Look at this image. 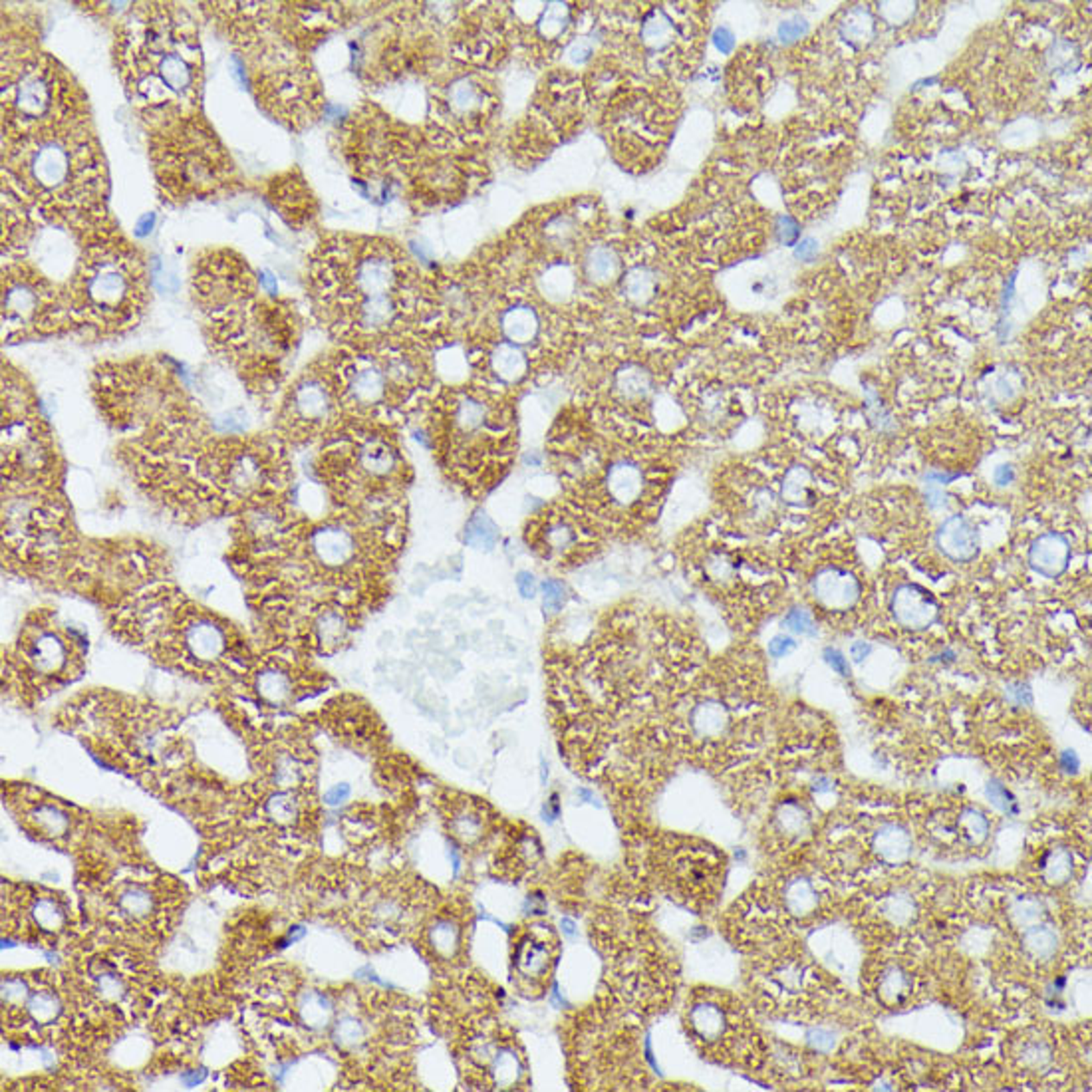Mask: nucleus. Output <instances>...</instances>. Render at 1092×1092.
Segmentation results:
<instances>
[{
	"label": "nucleus",
	"mask_w": 1092,
	"mask_h": 1092,
	"mask_svg": "<svg viewBox=\"0 0 1092 1092\" xmlns=\"http://www.w3.org/2000/svg\"><path fill=\"white\" fill-rule=\"evenodd\" d=\"M124 88L150 131L197 118L203 56L193 20L171 4H133L116 29Z\"/></svg>",
	"instance_id": "nucleus-1"
},
{
	"label": "nucleus",
	"mask_w": 1092,
	"mask_h": 1092,
	"mask_svg": "<svg viewBox=\"0 0 1092 1092\" xmlns=\"http://www.w3.org/2000/svg\"><path fill=\"white\" fill-rule=\"evenodd\" d=\"M105 185L88 113L4 139V193L44 219L76 229L102 223Z\"/></svg>",
	"instance_id": "nucleus-2"
},
{
	"label": "nucleus",
	"mask_w": 1092,
	"mask_h": 1092,
	"mask_svg": "<svg viewBox=\"0 0 1092 1092\" xmlns=\"http://www.w3.org/2000/svg\"><path fill=\"white\" fill-rule=\"evenodd\" d=\"M306 278L314 312L336 332L390 330L412 292L406 260L384 240H326L314 252Z\"/></svg>",
	"instance_id": "nucleus-3"
},
{
	"label": "nucleus",
	"mask_w": 1092,
	"mask_h": 1092,
	"mask_svg": "<svg viewBox=\"0 0 1092 1092\" xmlns=\"http://www.w3.org/2000/svg\"><path fill=\"white\" fill-rule=\"evenodd\" d=\"M64 288L72 328L96 336L130 330L150 303V277L142 252L104 223L86 233Z\"/></svg>",
	"instance_id": "nucleus-4"
},
{
	"label": "nucleus",
	"mask_w": 1092,
	"mask_h": 1092,
	"mask_svg": "<svg viewBox=\"0 0 1092 1092\" xmlns=\"http://www.w3.org/2000/svg\"><path fill=\"white\" fill-rule=\"evenodd\" d=\"M93 395L105 421L130 447L163 449L201 430L185 387L163 361L137 358L99 366Z\"/></svg>",
	"instance_id": "nucleus-5"
},
{
	"label": "nucleus",
	"mask_w": 1092,
	"mask_h": 1092,
	"mask_svg": "<svg viewBox=\"0 0 1092 1092\" xmlns=\"http://www.w3.org/2000/svg\"><path fill=\"white\" fill-rule=\"evenodd\" d=\"M231 35L259 104L286 125H303L316 110V84L298 50L283 4H227Z\"/></svg>",
	"instance_id": "nucleus-6"
},
{
	"label": "nucleus",
	"mask_w": 1092,
	"mask_h": 1092,
	"mask_svg": "<svg viewBox=\"0 0 1092 1092\" xmlns=\"http://www.w3.org/2000/svg\"><path fill=\"white\" fill-rule=\"evenodd\" d=\"M116 626L169 660L217 669L240 648L237 628L209 608L165 584L145 586L116 608Z\"/></svg>",
	"instance_id": "nucleus-7"
},
{
	"label": "nucleus",
	"mask_w": 1092,
	"mask_h": 1092,
	"mask_svg": "<svg viewBox=\"0 0 1092 1092\" xmlns=\"http://www.w3.org/2000/svg\"><path fill=\"white\" fill-rule=\"evenodd\" d=\"M207 324L215 350L252 392L271 393L283 384L300 336L292 303L259 292Z\"/></svg>",
	"instance_id": "nucleus-8"
},
{
	"label": "nucleus",
	"mask_w": 1092,
	"mask_h": 1092,
	"mask_svg": "<svg viewBox=\"0 0 1092 1092\" xmlns=\"http://www.w3.org/2000/svg\"><path fill=\"white\" fill-rule=\"evenodd\" d=\"M3 131L20 137L86 113V99L54 58L24 46L4 56Z\"/></svg>",
	"instance_id": "nucleus-9"
},
{
	"label": "nucleus",
	"mask_w": 1092,
	"mask_h": 1092,
	"mask_svg": "<svg viewBox=\"0 0 1092 1092\" xmlns=\"http://www.w3.org/2000/svg\"><path fill=\"white\" fill-rule=\"evenodd\" d=\"M151 162L167 197L203 199L233 177V163L199 118L151 133Z\"/></svg>",
	"instance_id": "nucleus-10"
},
{
	"label": "nucleus",
	"mask_w": 1092,
	"mask_h": 1092,
	"mask_svg": "<svg viewBox=\"0 0 1092 1092\" xmlns=\"http://www.w3.org/2000/svg\"><path fill=\"white\" fill-rule=\"evenodd\" d=\"M3 481L6 487H54L56 449L32 392L4 370Z\"/></svg>",
	"instance_id": "nucleus-11"
},
{
	"label": "nucleus",
	"mask_w": 1092,
	"mask_h": 1092,
	"mask_svg": "<svg viewBox=\"0 0 1092 1092\" xmlns=\"http://www.w3.org/2000/svg\"><path fill=\"white\" fill-rule=\"evenodd\" d=\"M3 330L4 340L44 338L72 330L66 288L30 259H4Z\"/></svg>",
	"instance_id": "nucleus-12"
},
{
	"label": "nucleus",
	"mask_w": 1092,
	"mask_h": 1092,
	"mask_svg": "<svg viewBox=\"0 0 1092 1092\" xmlns=\"http://www.w3.org/2000/svg\"><path fill=\"white\" fill-rule=\"evenodd\" d=\"M338 410L340 395L332 372L310 366L286 387L274 418V435L284 445L310 444L332 425Z\"/></svg>",
	"instance_id": "nucleus-13"
},
{
	"label": "nucleus",
	"mask_w": 1092,
	"mask_h": 1092,
	"mask_svg": "<svg viewBox=\"0 0 1092 1092\" xmlns=\"http://www.w3.org/2000/svg\"><path fill=\"white\" fill-rule=\"evenodd\" d=\"M86 649L84 634L52 612H36L20 632L18 660L32 678L68 681Z\"/></svg>",
	"instance_id": "nucleus-14"
},
{
	"label": "nucleus",
	"mask_w": 1092,
	"mask_h": 1092,
	"mask_svg": "<svg viewBox=\"0 0 1092 1092\" xmlns=\"http://www.w3.org/2000/svg\"><path fill=\"white\" fill-rule=\"evenodd\" d=\"M191 292L199 312L211 320L259 294L260 283L240 254L213 249L193 260Z\"/></svg>",
	"instance_id": "nucleus-15"
},
{
	"label": "nucleus",
	"mask_w": 1092,
	"mask_h": 1092,
	"mask_svg": "<svg viewBox=\"0 0 1092 1092\" xmlns=\"http://www.w3.org/2000/svg\"><path fill=\"white\" fill-rule=\"evenodd\" d=\"M340 404L356 410H378L386 406L393 392L410 387L418 380V367L410 356L392 354L386 360L358 356L332 372Z\"/></svg>",
	"instance_id": "nucleus-16"
},
{
	"label": "nucleus",
	"mask_w": 1092,
	"mask_h": 1092,
	"mask_svg": "<svg viewBox=\"0 0 1092 1092\" xmlns=\"http://www.w3.org/2000/svg\"><path fill=\"white\" fill-rule=\"evenodd\" d=\"M465 1057L467 1069L483 1075V1089H519L527 1078V1061L517 1041L497 1029L483 1027L469 1038Z\"/></svg>",
	"instance_id": "nucleus-17"
},
{
	"label": "nucleus",
	"mask_w": 1092,
	"mask_h": 1092,
	"mask_svg": "<svg viewBox=\"0 0 1092 1092\" xmlns=\"http://www.w3.org/2000/svg\"><path fill=\"white\" fill-rule=\"evenodd\" d=\"M559 957V940L546 923H531L517 931L511 949L513 983L527 997L548 987Z\"/></svg>",
	"instance_id": "nucleus-18"
},
{
	"label": "nucleus",
	"mask_w": 1092,
	"mask_h": 1092,
	"mask_svg": "<svg viewBox=\"0 0 1092 1092\" xmlns=\"http://www.w3.org/2000/svg\"><path fill=\"white\" fill-rule=\"evenodd\" d=\"M717 870H719V860L715 859L713 850L703 846H678L674 853L669 884L683 896H687V886L692 892L698 888H706L709 892Z\"/></svg>",
	"instance_id": "nucleus-19"
},
{
	"label": "nucleus",
	"mask_w": 1092,
	"mask_h": 1092,
	"mask_svg": "<svg viewBox=\"0 0 1092 1092\" xmlns=\"http://www.w3.org/2000/svg\"><path fill=\"white\" fill-rule=\"evenodd\" d=\"M890 610H892L894 620L902 628L920 632L934 626L940 618V604L934 598V594L920 584H900L890 600Z\"/></svg>",
	"instance_id": "nucleus-20"
},
{
	"label": "nucleus",
	"mask_w": 1092,
	"mask_h": 1092,
	"mask_svg": "<svg viewBox=\"0 0 1092 1092\" xmlns=\"http://www.w3.org/2000/svg\"><path fill=\"white\" fill-rule=\"evenodd\" d=\"M814 600L830 612H846L859 604L862 586L853 572L839 566L821 568L810 580Z\"/></svg>",
	"instance_id": "nucleus-21"
},
{
	"label": "nucleus",
	"mask_w": 1092,
	"mask_h": 1092,
	"mask_svg": "<svg viewBox=\"0 0 1092 1092\" xmlns=\"http://www.w3.org/2000/svg\"><path fill=\"white\" fill-rule=\"evenodd\" d=\"M936 546L951 562L963 565L980 554V533L966 514H951L936 531Z\"/></svg>",
	"instance_id": "nucleus-22"
},
{
	"label": "nucleus",
	"mask_w": 1092,
	"mask_h": 1092,
	"mask_svg": "<svg viewBox=\"0 0 1092 1092\" xmlns=\"http://www.w3.org/2000/svg\"><path fill=\"white\" fill-rule=\"evenodd\" d=\"M493 819L487 813L483 802L473 799H461L451 807L447 816L449 834L465 848H475L487 839Z\"/></svg>",
	"instance_id": "nucleus-23"
},
{
	"label": "nucleus",
	"mask_w": 1092,
	"mask_h": 1092,
	"mask_svg": "<svg viewBox=\"0 0 1092 1092\" xmlns=\"http://www.w3.org/2000/svg\"><path fill=\"white\" fill-rule=\"evenodd\" d=\"M1070 542L1069 539L1064 537L1061 533H1043L1031 542L1029 546V566L1033 568L1037 574L1044 576V578L1055 580L1058 576H1063L1067 572L1069 562H1070Z\"/></svg>",
	"instance_id": "nucleus-24"
},
{
	"label": "nucleus",
	"mask_w": 1092,
	"mask_h": 1092,
	"mask_svg": "<svg viewBox=\"0 0 1092 1092\" xmlns=\"http://www.w3.org/2000/svg\"><path fill=\"white\" fill-rule=\"evenodd\" d=\"M425 943L441 961H451L461 954L465 943V926L457 916H437L425 931Z\"/></svg>",
	"instance_id": "nucleus-25"
},
{
	"label": "nucleus",
	"mask_w": 1092,
	"mask_h": 1092,
	"mask_svg": "<svg viewBox=\"0 0 1092 1092\" xmlns=\"http://www.w3.org/2000/svg\"><path fill=\"white\" fill-rule=\"evenodd\" d=\"M254 689L266 706H286L292 701L294 683L291 674L280 666H266L254 678Z\"/></svg>",
	"instance_id": "nucleus-26"
},
{
	"label": "nucleus",
	"mask_w": 1092,
	"mask_h": 1092,
	"mask_svg": "<svg viewBox=\"0 0 1092 1092\" xmlns=\"http://www.w3.org/2000/svg\"><path fill=\"white\" fill-rule=\"evenodd\" d=\"M606 487L610 497L616 502H620V505H632L642 495L644 477H642L640 469L632 463H616L610 467Z\"/></svg>",
	"instance_id": "nucleus-27"
},
{
	"label": "nucleus",
	"mask_w": 1092,
	"mask_h": 1092,
	"mask_svg": "<svg viewBox=\"0 0 1092 1092\" xmlns=\"http://www.w3.org/2000/svg\"><path fill=\"white\" fill-rule=\"evenodd\" d=\"M367 917H370V928L390 931L399 929L401 926H406L407 920L406 904L399 902L395 896H380L372 902Z\"/></svg>",
	"instance_id": "nucleus-28"
},
{
	"label": "nucleus",
	"mask_w": 1092,
	"mask_h": 1092,
	"mask_svg": "<svg viewBox=\"0 0 1092 1092\" xmlns=\"http://www.w3.org/2000/svg\"><path fill=\"white\" fill-rule=\"evenodd\" d=\"M782 501L793 507H807L813 502V477L805 467H793L782 479Z\"/></svg>",
	"instance_id": "nucleus-29"
},
{
	"label": "nucleus",
	"mask_w": 1092,
	"mask_h": 1092,
	"mask_svg": "<svg viewBox=\"0 0 1092 1092\" xmlns=\"http://www.w3.org/2000/svg\"><path fill=\"white\" fill-rule=\"evenodd\" d=\"M465 542L479 551H491L499 542V528L487 513H475L465 527Z\"/></svg>",
	"instance_id": "nucleus-30"
},
{
	"label": "nucleus",
	"mask_w": 1092,
	"mask_h": 1092,
	"mask_svg": "<svg viewBox=\"0 0 1092 1092\" xmlns=\"http://www.w3.org/2000/svg\"><path fill=\"white\" fill-rule=\"evenodd\" d=\"M493 367L499 374V378L514 381L527 372V358L522 356L519 348L511 344H501L493 354Z\"/></svg>",
	"instance_id": "nucleus-31"
},
{
	"label": "nucleus",
	"mask_w": 1092,
	"mask_h": 1092,
	"mask_svg": "<svg viewBox=\"0 0 1092 1092\" xmlns=\"http://www.w3.org/2000/svg\"><path fill=\"white\" fill-rule=\"evenodd\" d=\"M693 729L703 737L721 733L727 725V713L719 703H701L692 715Z\"/></svg>",
	"instance_id": "nucleus-32"
},
{
	"label": "nucleus",
	"mask_w": 1092,
	"mask_h": 1092,
	"mask_svg": "<svg viewBox=\"0 0 1092 1092\" xmlns=\"http://www.w3.org/2000/svg\"><path fill=\"white\" fill-rule=\"evenodd\" d=\"M32 822L46 836H62L70 827V819L64 810L52 805H40L32 813Z\"/></svg>",
	"instance_id": "nucleus-33"
},
{
	"label": "nucleus",
	"mask_w": 1092,
	"mask_h": 1092,
	"mask_svg": "<svg viewBox=\"0 0 1092 1092\" xmlns=\"http://www.w3.org/2000/svg\"><path fill=\"white\" fill-rule=\"evenodd\" d=\"M298 1009H300V1017H303V1021L314 1029L324 1027V1025L330 1021V1015H332L330 1001L326 999V995L318 993V991H310V993H306L303 997V1001H300Z\"/></svg>",
	"instance_id": "nucleus-34"
},
{
	"label": "nucleus",
	"mask_w": 1092,
	"mask_h": 1092,
	"mask_svg": "<svg viewBox=\"0 0 1092 1092\" xmlns=\"http://www.w3.org/2000/svg\"><path fill=\"white\" fill-rule=\"evenodd\" d=\"M483 419H485V407L477 399L465 398V399H459L457 406H455L453 424L459 431H463V433L477 431L479 427L483 425Z\"/></svg>",
	"instance_id": "nucleus-35"
},
{
	"label": "nucleus",
	"mask_w": 1092,
	"mask_h": 1092,
	"mask_svg": "<svg viewBox=\"0 0 1092 1092\" xmlns=\"http://www.w3.org/2000/svg\"><path fill=\"white\" fill-rule=\"evenodd\" d=\"M26 1011H29L32 1021L46 1025V1023H52L58 1017L60 1001L52 991H36L35 995L29 997Z\"/></svg>",
	"instance_id": "nucleus-36"
},
{
	"label": "nucleus",
	"mask_w": 1092,
	"mask_h": 1092,
	"mask_svg": "<svg viewBox=\"0 0 1092 1092\" xmlns=\"http://www.w3.org/2000/svg\"><path fill=\"white\" fill-rule=\"evenodd\" d=\"M32 916L40 928L46 931H58L66 923L64 908L52 897H40L32 908Z\"/></svg>",
	"instance_id": "nucleus-37"
},
{
	"label": "nucleus",
	"mask_w": 1092,
	"mask_h": 1092,
	"mask_svg": "<svg viewBox=\"0 0 1092 1092\" xmlns=\"http://www.w3.org/2000/svg\"><path fill=\"white\" fill-rule=\"evenodd\" d=\"M502 326L513 342H528L537 332V318L531 310H513Z\"/></svg>",
	"instance_id": "nucleus-38"
},
{
	"label": "nucleus",
	"mask_w": 1092,
	"mask_h": 1092,
	"mask_svg": "<svg viewBox=\"0 0 1092 1092\" xmlns=\"http://www.w3.org/2000/svg\"><path fill=\"white\" fill-rule=\"evenodd\" d=\"M616 386H618V390L629 399L644 398L649 390V378L646 372L640 370V367H626L624 372L618 374Z\"/></svg>",
	"instance_id": "nucleus-39"
},
{
	"label": "nucleus",
	"mask_w": 1092,
	"mask_h": 1092,
	"mask_svg": "<svg viewBox=\"0 0 1092 1092\" xmlns=\"http://www.w3.org/2000/svg\"><path fill=\"white\" fill-rule=\"evenodd\" d=\"M266 813L278 824H291L298 816V802L291 793H278L266 802Z\"/></svg>",
	"instance_id": "nucleus-40"
},
{
	"label": "nucleus",
	"mask_w": 1092,
	"mask_h": 1092,
	"mask_svg": "<svg viewBox=\"0 0 1092 1092\" xmlns=\"http://www.w3.org/2000/svg\"><path fill=\"white\" fill-rule=\"evenodd\" d=\"M616 269H618V260H616L614 252L606 249V246H598L588 257V271H591L592 278L596 280H610L614 277Z\"/></svg>",
	"instance_id": "nucleus-41"
},
{
	"label": "nucleus",
	"mask_w": 1092,
	"mask_h": 1092,
	"mask_svg": "<svg viewBox=\"0 0 1092 1092\" xmlns=\"http://www.w3.org/2000/svg\"><path fill=\"white\" fill-rule=\"evenodd\" d=\"M364 1037H366L364 1023L354 1019V1017H344V1019H340L336 1023V1027H334V1038L340 1043V1047H346V1049L358 1047V1044L364 1041Z\"/></svg>",
	"instance_id": "nucleus-42"
},
{
	"label": "nucleus",
	"mask_w": 1092,
	"mask_h": 1092,
	"mask_svg": "<svg viewBox=\"0 0 1092 1092\" xmlns=\"http://www.w3.org/2000/svg\"><path fill=\"white\" fill-rule=\"evenodd\" d=\"M119 908L131 917H144L151 910V896L144 888H130L119 897Z\"/></svg>",
	"instance_id": "nucleus-43"
},
{
	"label": "nucleus",
	"mask_w": 1092,
	"mask_h": 1092,
	"mask_svg": "<svg viewBox=\"0 0 1092 1092\" xmlns=\"http://www.w3.org/2000/svg\"><path fill=\"white\" fill-rule=\"evenodd\" d=\"M540 596H542V608H545V612L556 614V612H560L566 602V586L562 584V580L559 578H546L540 584Z\"/></svg>",
	"instance_id": "nucleus-44"
},
{
	"label": "nucleus",
	"mask_w": 1092,
	"mask_h": 1092,
	"mask_svg": "<svg viewBox=\"0 0 1092 1092\" xmlns=\"http://www.w3.org/2000/svg\"><path fill=\"white\" fill-rule=\"evenodd\" d=\"M782 626H785L789 632L799 634V635H816V622L813 620L805 608H793L789 610L782 618Z\"/></svg>",
	"instance_id": "nucleus-45"
},
{
	"label": "nucleus",
	"mask_w": 1092,
	"mask_h": 1092,
	"mask_svg": "<svg viewBox=\"0 0 1092 1092\" xmlns=\"http://www.w3.org/2000/svg\"><path fill=\"white\" fill-rule=\"evenodd\" d=\"M866 412L870 418V424H872L878 431H892L894 430V421L892 415H890L886 410H884L882 401L878 399V393L874 390L866 387Z\"/></svg>",
	"instance_id": "nucleus-46"
},
{
	"label": "nucleus",
	"mask_w": 1092,
	"mask_h": 1092,
	"mask_svg": "<svg viewBox=\"0 0 1092 1092\" xmlns=\"http://www.w3.org/2000/svg\"><path fill=\"white\" fill-rule=\"evenodd\" d=\"M29 997H30L29 987H26V983L22 980H18V977H9V980H4L3 983L4 1007H15V1005L18 1003H22L26 1007Z\"/></svg>",
	"instance_id": "nucleus-47"
},
{
	"label": "nucleus",
	"mask_w": 1092,
	"mask_h": 1092,
	"mask_svg": "<svg viewBox=\"0 0 1092 1092\" xmlns=\"http://www.w3.org/2000/svg\"><path fill=\"white\" fill-rule=\"evenodd\" d=\"M572 542H574V533L566 525H562V522L548 528L546 545L551 546L552 551H566Z\"/></svg>",
	"instance_id": "nucleus-48"
},
{
	"label": "nucleus",
	"mask_w": 1092,
	"mask_h": 1092,
	"mask_svg": "<svg viewBox=\"0 0 1092 1092\" xmlns=\"http://www.w3.org/2000/svg\"><path fill=\"white\" fill-rule=\"evenodd\" d=\"M475 99H477V93H475V88H473L471 84L459 82V84L453 86L451 102H453L455 108H459V110L473 108Z\"/></svg>",
	"instance_id": "nucleus-49"
},
{
	"label": "nucleus",
	"mask_w": 1092,
	"mask_h": 1092,
	"mask_svg": "<svg viewBox=\"0 0 1092 1092\" xmlns=\"http://www.w3.org/2000/svg\"><path fill=\"white\" fill-rule=\"evenodd\" d=\"M514 582H517V591L525 600H533L540 591L537 576L528 571H519L517 576H514Z\"/></svg>",
	"instance_id": "nucleus-50"
},
{
	"label": "nucleus",
	"mask_w": 1092,
	"mask_h": 1092,
	"mask_svg": "<svg viewBox=\"0 0 1092 1092\" xmlns=\"http://www.w3.org/2000/svg\"><path fill=\"white\" fill-rule=\"evenodd\" d=\"M808 30V24L802 18H795V20H787V22L781 24L779 29V36L782 42H795L801 36H805Z\"/></svg>",
	"instance_id": "nucleus-51"
},
{
	"label": "nucleus",
	"mask_w": 1092,
	"mask_h": 1092,
	"mask_svg": "<svg viewBox=\"0 0 1092 1092\" xmlns=\"http://www.w3.org/2000/svg\"><path fill=\"white\" fill-rule=\"evenodd\" d=\"M822 658H824V661L828 663L830 667L834 669L836 674L842 675V678H850V663H848L846 658H844V654L839 652V649H836V648H827V649H824Z\"/></svg>",
	"instance_id": "nucleus-52"
},
{
	"label": "nucleus",
	"mask_w": 1092,
	"mask_h": 1092,
	"mask_svg": "<svg viewBox=\"0 0 1092 1092\" xmlns=\"http://www.w3.org/2000/svg\"><path fill=\"white\" fill-rule=\"evenodd\" d=\"M795 648H796V642L785 634L775 635V638L769 642V654L773 655L775 660L785 658V655H789L790 652H795Z\"/></svg>",
	"instance_id": "nucleus-53"
},
{
	"label": "nucleus",
	"mask_w": 1092,
	"mask_h": 1092,
	"mask_svg": "<svg viewBox=\"0 0 1092 1092\" xmlns=\"http://www.w3.org/2000/svg\"><path fill=\"white\" fill-rule=\"evenodd\" d=\"M99 991H102V995L108 997V999H118V997L122 995L124 985L113 974H102L99 975Z\"/></svg>",
	"instance_id": "nucleus-54"
},
{
	"label": "nucleus",
	"mask_w": 1092,
	"mask_h": 1092,
	"mask_svg": "<svg viewBox=\"0 0 1092 1092\" xmlns=\"http://www.w3.org/2000/svg\"><path fill=\"white\" fill-rule=\"evenodd\" d=\"M1007 695L1017 703V706H1031V703H1033L1031 689L1029 686H1025V683H1011L1007 689Z\"/></svg>",
	"instance_id": "nucleus-55"
},
{
	"label": "nucleus",
	"mask_w": 1092,
	"mask_h": 1092,
	"mask_svg": "<svg viewBox=\"0 0 1092 1092\" xmlns=\"http://www.w3.org/2000/svg\"><path fill=\"white\" fill-rule=\"evenodd\" d=\"M816 252H819V243H816L814 239L807 237V239H802L799 245H796L795 257L799 259V260H805V263H808V260H813L816 257Z\"/></svg>",
	"instance_id": "nucleus-56"
},
{
	"label": "nucleus",
	"mask_w": 1092,
	"mask_h": 1092,
	"mask_svg": "<svg viewBox=\"0 0 1092 1092\" xmlns=\"http://www.w3.org/2000/svg\"><path fill=\"white\" fill-rule=\"evenodd\" d=\"M776 231H779L781 239L785 240V243H789V245H793L795 240L799 239V227H796L795 220L789 219V217H781L779 219V229H776Z\"/></svg>",
	"instance_id": "nucleus-57"
},
{
	"label": "nucleus",
	"mask_w": 1092,
	"mask_h": 1092,
	"mask_svg": "<svg viewBox=\"0 0 1092 1092\" xmlns=\"http://www.w3.org/2000/svg\"><path fill=\"white\" fill-rule=\"evenodd\" d=\"M940 487L942 485H936L926 481V502L931 508H940L946 505V495L940 491Z\"/></svg>",
	"instance_id": "nucleus-58"
},
{
	"label": "nucleus",
	"mask_w": 1092,
	"mask_h": 1092,
	"mask_svg": "<svg viewBox=\"0 0 1092 1092\" xmlns=\"http://www.w3.org/2000/svg\"><path fill=\"white\" fill-rule=\"evenodd\" d=\"M993 481L997 487H1007L1015 481V469L1013 465H997L993 471Z\"/></svg>",
	"instance_id": "nucleus-59"
},
{
	"label": "nucleus",
	"mask_w": 1092,
	"mask_h": 1092,
	"mask_svg": "<svg viewBox=\"0 0 1092 1092\" xmlns=\"http://www.w3.org/2000/svg\"><path fill=\"white\" fill-rule=\"evenodd\" d=\"M713 40H715V46L721 52H731L735 48V38L727 29H717Z\"/></svg>",
	"instance_id": "nucleus-60"
},
{
	"label": "nucleus",
	"mask_w": 1092,
	"mask_h": 1092,
	"mask_svg": "<svg viewBox=\"0 0 1092 1092\" xmlns=\"http://www.w3.org/2000/svg\"><path fill=\"white\" fill-rule=\"evenodd\" d=\"M348 795H350V787H348V785H338V787H334L332 790H328V793H326V802H328V805H340V802H344L348 799Z\"/></svg>",
	"instance_id": "nucleus-61"
},
{
	"label": "nucleus",
	"mask_w": 1092,
	"mask_h": 1092,
	"mask_svg": "<svg viewBox=\"0 0 1092 1092\" xmlns=\"http://www.w3.org/2000/svg\"><path fill=\"white\" fill-rule=\"evenodd\" d=\"M1061 767L1067 770V773L1076 775L1078 767H1081V761H1078L1076 753L1075 751H1063V755H1061Z\"/></svg>",
	"instance_id": "nucleus-62"
},
{
	"label": "nucleus",
	"mask_w": 1092,
	"mask_h": 1092,
	"mask_svg": "<svg viewBox=\"0 0 1092 1092\" xmlns=\"http://www.w3.org/2000/svg\"><path fill=\"white\" fill-rule=\"evenodd\" d=\"M870 654H872V646H870L868 642H854L853 648H850V655H853L854 661H859V663L866 660Z\"/></svg>",
	"instance_id": "nucleus-63"
},
{
	"label": "nucleus",
	"mask_w": 1092,
	"mask_h": 1092,
	"mask_svg": "<svg viewBox=\"0 0 1092 1092\" xmlns=\"http://www.w3.org/2000/svg\"><path fill=\"white\" fill-rule=\"evenodd\" d=\"M540 461H542V459H540V455H537V453H533V455L528 453V455H527V463H531L533 467H539V465H540Z\"/></svg>",
	"instance_id": "nucleus-64"
}]
</instances>
